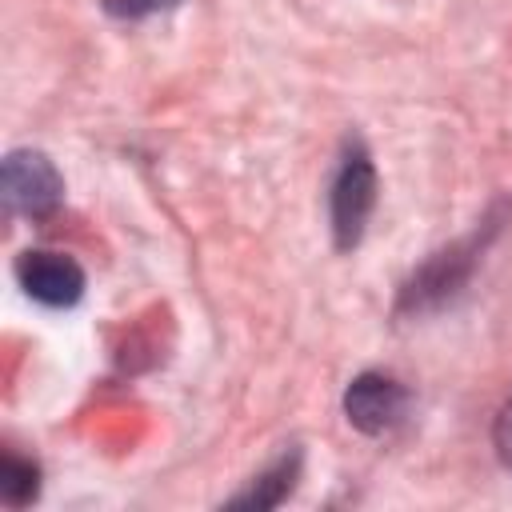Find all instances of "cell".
<instances>
[{
	"label": "cell",
	"mask_w": 512,
	"mask_h": 512,
	"mask_svg": "<svg viewBox=\"0 0 512 512\" xmlns=\"http://www.w3.org/2000/svg\"><path fill=\"white\" fill-rule=\"evenodd\" d=\"M176 0H104V8L120 20H140V16H152L160 8H172Z\"/></svg>",
	"instance_id": "cell-9"
},
{
	"label": "cell",
	"mask_w": 512,
	"mask_h": 512,
	"mask_svg": "<svg viewBox=\"0 0 512 512\" xmlns=\"http://www.w3.org/2000/svg\"><path fill=\"white\" fill-rule=\"evenodd\" d=\"M16 280L44 308H72L84 296V268L72 256L48 252V248L20 252L16 256Z\"/></svg>",
	"instance_id": "cell-5"
},
{
	"label": "cell",
	"mask_w": 512,
	"mask_h": 512,
	"mask_svg": "<svg viewBox=\"0 0 512 512\" xmlns=\"http://www.w3.org/2000/svg\"><path fill=\"white\" fill-rule=\"evenodd\" d=\"M296 472H300V456L292 452V456H280L264 476H256V484L248 488V492H240L232 504H248V508H272V504H280L288 492H292V480H296Z\"/></svg>",
	"instance_id": "cell-7"
},
{
	"label": "cell",
	"mask_w": 512,
	"mask_h": 512,
	"mask_svg": "<svg viewBox=\"0 0 512 512\" xmlns=\"http://www.w3.org/2000/svg\"><path fill=\"white\" fill-rule=\"evenodd\" d=\"M64 200V180L56 164L36 148H16L4 156V204L12 216L48 220Z\"/></svg>",
	"instance_id": "cell-2"
},
{
	"label": "cell",
	"mask_w": 512,
	"mask_h": 512,
	"mask_svg": "<svg viewBox=\"0 0 512 512\" xmlns=\"http://www.w3.org/2000/svg\"><path fill=\"white\" fill-rule=\"evenodd\" d=\"M376 208V164L360 140H344L332 188H328V216H332V236L336 248H356L368 216Z\"/></svg>",
	"instance_id": "cell-1"
},
{
	"label": "cell",
	"mask_w": 512,
	"mask_h": 512,
	"mask_svg": "<svg viewBox=\"0 0 512 512\" xmlns=\"http://www.w3.org/2000/svg\"><path fill=\"white\" fill-rule=\"evenodd\" d=\"M36 492H40V468H36V460L4 448V460H0V496H4V504L8 508H24V504L36 500Z\"/></svg>",
	"instance_id": "cell-6"
},
{
	"label": "cell",
	"mask_w": 512,
	"mask_h": 512,
	"mask_svg": "<svg viewBox=\"0 0 512 512\" xmlns=\"http://www.w3.org/2000/svg\"><path fill=\"white\" fill-rule=\"evenodd\" d=\"M480 248H484V240H480V232H476V236L456 240V244H448L444 252L428 256V260L420 264V272L404 284V292H400V312H428V308L444 304L452 292H460V284L468 280V272H472V264H476V256H480Z\"/></svg>",
	"instance_id": "cell-3"
},
{
	"label": "cell",
	"mask_w": 512,
	"mask_h": 512,
	"mask_svg": "<svg viewBox=\"0 0 512 512\" xmlns=\"http://www.w3.org/2000/svg\"><path fill=\"white\" fill-rule=\"evenodd\" d=\"M492 444H496V456H500V464L512 472V396L500 404V412H496V424H492Z\"/></svg>",
	"instance_id": "cell-8"
},
{
	"label": "cell",
	"mask_w": 512,
	"mask_h": 512,
	"mask_svg": "<svg viewBox=\"0 0 512 512\" xmlns=\"http://www.w3.org/2000/svg\"><path fill=\"white\" fill-rule=\"evenodd\" d=\"M344 416L364 436H384L408 416V388L384 372H360L344 388Z\"/></svg>",
	"instance_id": "cell-4"
}]
</instances>
